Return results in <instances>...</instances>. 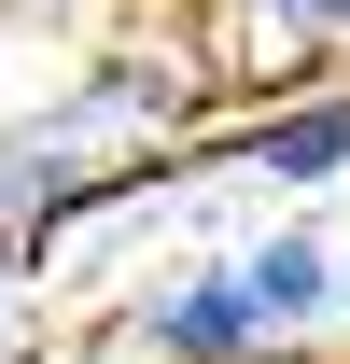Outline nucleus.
I'll return each instance as SVG.
<instances>
[{
	"instance_id": "4",
	"label": "nucleus",
	"mask_w": 350,
	"mask_h": 364,
	"mask_svg": "<svg viewBox=\"0 0 350 364\" xmlns=\"http://www.w3.org/2000/svg\"><path fill=\"white\" fill-rule=\"evenodd\" d=\"M238 28H280V43H350V0H211Z\"/></svg>"
},
{
	"instance_id": "2",
	"label": "nucleus",
	"mask_w": 350,
	"mask_h": 364,
	"mask_svg": "<svg viewBox=\"0 0 350 364\" xmlns=\"http://www.w3.org/2000/svg\"><path fill=\"white\" fill-rule=\"evenodd\" d=\"M238 154H253L266 182H322V168H350V85L308 98V112H253V127H238Z\"/></svg>"
},
{
	"instance_id": "1",
	"label": "nucleus",
	"mask_w": 350,
	"mask_h": 364,
	"mask_svg": "<svg viewBox=\"0 0 350 364\" xmlns=\"http://www.w3.org/2000/svg\"><path fill=\"white\" fill-rule=\"evenodd\" d=\"M169 364H253L280 322H266V294H253V267H211V280H182V294H154V322H140Z\"/></svg>"
},
{
	"instance_id": "3",
	"label": "nucleus",
	"mask_w": 350,
	"mask_h": 364,
	"mask_svg": "<svg viewBox=\"0 0 350 364\" xmlns=\"http://www.w3.org/2000/svg\"><path fill=\"white\" fill-rule=\"evenodd\" d=\"M238 267H253L266 322H308V309H336V252H322V238H253Z\"/></svg>"
}]
</instances>
